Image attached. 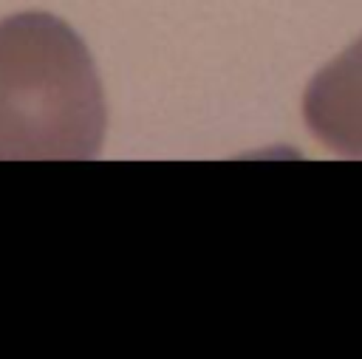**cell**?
Returning a JSON list of instances; mask_svg holds the SVG:
<instances>
[{"mask_svg":"<svg viewBox=\"0 0 362 359\" xmlns=\"http://www.w3.org/2000/svg\"><path fill=\"white\" fill-rule=\"evenodd\" d=\"M105 99L76 31L54 14L0 20V158H93Z\"/></svg>","mask_w":362,"mask_h":359,"instance_id":"1","label":"cell"},{"mask_svg":"<svg viewBox=\"0 0 362 359\" xmlns=\"http://www.w3.org/2000/svg\"><path fill=\"white\" fill-rule=\"evenodd\" d=\"M303 116L328 150L362 158V37L311 79Z\"/></svg>","mask_w":362,"mask_h":359,"instance_id":"2","label":"cell"}]
</instances>
